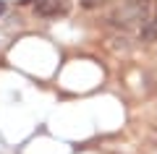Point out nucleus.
<instances>
[{
    "instance_id": "obj_1",
    "label": "nucleus",
    "mask_w": 157,
    "mask_h": 154,
    "mask_svg": "<svg viewBox=\"0 0 157 154\" xmlns=\"http://www.w3.org/2000/svg\"><path fill=\"white\" fill-rule=\"evenodd\" d=\"M68 11H71L68 0H37V13L39 16L55 18V16H66Z\"/></svg>"
},
{
    "instance_id": "obj_2",
    "label": "nucleus",
    "mask_w": 157,
    "mask_h": 154,
    "mask_svg": "<svg viewBox=\"0 0 157 154\" xmlns=\"http://www.w3.org/2000/svg\"><path fill=\"white\" fill-rule=\"evenodd\" d=\"M141 37L144 39H157V16L152 18V21H147L144 32H141Z\"/></svg>"
}]
</instances>
